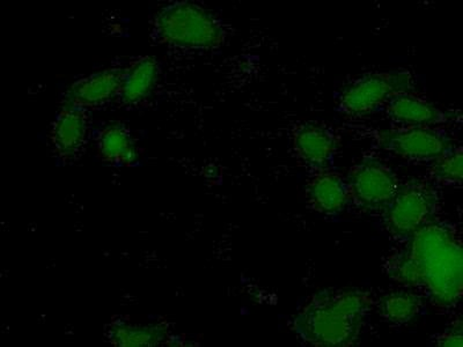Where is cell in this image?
<instances>
[{"instance_id": "obj_15", "label": "cell", "mask_w": 463, "mask_h": 347, "mask_svg": "<svg viewBox=\"0 0 463 347\" xmlns=\"http://www.w3.org/2000/svg\"><path fill=\"white\" fill-rule=\"evenodd\" d=\"M107 333L109 342L115 346H155L171 341L167 326L161 324L113 322Z\"/></svg>"}, {"instance_id": "obj_5", "label": "cell", "mask_w": 463, "mask_h": 347, "mask_svg": "<svg viewBox=\"0 0 463 347\" xmlns=\"http://www.w3.org/2000/svg\"><path fill=\"white\" fill-rule=\"evenodd\" d=\"M411 74L382 71L364 74L347 85L338 97L337 110L349 117H363L383 109L395 94L411 90Z\"/></svg>"}, {"instance_id": "obj_10", "label": "cell", "mask_w": 463, "mask_h": 347, "mask_svg": "<svg viewBox=\"0 0 463 347\" xmlns=\"http://www.w3.org/2000/svg\"><path fill=\"white\" fill-rule=\"evenodd\" d=\"M122 74L123 68H109L80 78L66 90L64 105L90 111L118 100Z\"/></svg>"}, {"instance_id": "obj_7", "label": "cell", "mask_w": 463, "mask_h": 347, "mask_svg": "<svg viewBox=\"0 0 463 347\" xmlns=\"http://www.w3.org/2000/svg\"><path fill=\"white\" fill-rule=\"evenodd\" d=\"M350 204L364 212L383 213L400 188L394 169L378 159L354 164L345 176Z\"/></svg>"}, {"instance_id": "obj_13", "label": "cell", "mask_w": 463, "mask_h": 347, "mask_svg": "<svg viewBox=\"0 0 463 347\" xmlns=\"http://www.w3.org/2000/svg\"><path fill=\"white\" fill-rule=\"evenodd\" d=\"M160 76V63L155 57L135 58L129 64L123 66L118 100L128 107L142 105L158 89Z\"/></svg>"}, {"instance_id": "obj_4", "label": "cell", "mask_w": 463, "mask_h": 347, "mask_svg": "<svg viewBox=\"0 0 463 347\" xmlns=\"http://www.w3.org/2000/svg\"><path fill=\"white\" fill-rule=\"evenodd\" d=\"M440 210L441 198L436 185L412 180L400 184L398 192L383 211V224L399 241L439 218Z\"/></svg>"}, {"instance_id": "obj_16", "label": "cell", "mask_w": 463, "mask_h": 347, "mask_svg": "<svg viewBox=\"0 0 463 347\" xmlns=\"http://www.w3.org/2000/svg\"><path fill=\"white\" fill-rule=\"evenodd\" d=\"M423 305V297L419 293L405 288L383 296L378 307L380 315L388 324L404 325L411 324L420 315Z\"/></svg>"}, {"instance_id": "obj_8", "label": "cell", "mask_w": 463, "mask_h": 347, "mask_svg": "<svg viewBox=\"0 0 463 347\" xmlns=\"http://www.w3.org/2000/svg\"><path fill=\"white\" fill-rule=\"evenodd\" d=\"M340 148V137L325 124H298L291 132V150L298 163L309 172L332 168Z\"/></svg>"}, {"instance_id": "obj_9", "label": "cell", "mask_w": 463, "mask_h": 347, "mask_svg": "<svg viewBox=\"0 0 463 347\" xmlns=\"http://www.w3.org/2000/svg\"><path fill=\"white\" fill-rule=\"evenodd\" d=\"M92 131L89 110L64 105L58 110L52 124L51 145L61 164H68L80 158Z\"/></svg>"}, {"instance_id": "obj_14", "label": "cell", "mask_w": 463, "mask_h": 347, "mask_svg": "<svg viewBox=\"0 0 463 347\" xmlns=\"http://www.w3.org/2000/svg\"><path fill=\"white\" fill-rule=\"evenodd\" d=\"M95 148L101 163L111 167H132L137 164V144L129 127L122 123H110L95 135Z\"/></svg>"}, {"instance_id": "obj_18", "label": "cell", "mask_w": 463, "mask_h": 347, "mask_svg": "<svg viewBox=\"0 0 463 347\" xmlns=\"http://www.w3.org/2000/svg\"><path fill=\"white\" fill-rule=\"evenodd\" d=\"M462 324L461 321L454 322L444 332L438 333L434 338V344L445 347H461L462 344Z\"/></svg>"}, {"instance_id": "obj_3", "label": "cell", "mask_w": 463, "mask_h": 347, "mask_svg": "<svg viewBox=\"0 0 463 347\" xmlns=\"http://www.w3.org/2000/svg\"><path fill=\"white\" fill-rule=\"evenodd\" d=\"M151 36L156 43L174 51L209 52L224 45L227 29L208 8L177 0L156 12Z\"/></svg>"}, {"instance_id": "obj_2", "label": "cell", "mask_w": 463, "mask_h": 347, "mask_svg": "<svg viewBox=\"0 0 463 347\" xmlns=\"http://www.w3.org/2000/svg\"><path fill=\"white\" fill-rule=\"evenodd\" d=\"M373 295L362 288H326L314 293L293 316L298 341L314 347H349L361 340L374 308Z\"/></svg>"}, {"instance_id": "obj_1", "label": "cell", "mask_w": 463, "mask_h": 347, "mask_svg": "<svg viewBox=\"0 0 463 347\" xmlns=\"http://www.w3.org/2000/svg\"><path fill=\"white\" fill-rule=\"evenodd\" d=\"M392 282L411 289L439 311L456 308L463 295L461 230L439 218L399 239L383 260Z\"/></svg>"}, {"instance_id": "obj_12", "label": "cell", "mask_w": 463, "mask_h": 347, "mask_svg": "<svg viewBox=\"0 0 463 347\" xmlns=\"http://www.w3.org/2000/svg\"><path fill=\"white\" fill-rule=\"evenodd\" d=\"M306 200L322 216L340 214L350 204L345 177L332 168L312 172L306 184Z\"/></svg>"}, {"instance_id": "obj_6", "label": "cell", "mask_w": 463, "mask_h": 347, "mask_svg": "<svg viewBox=\"0 0 463 347\" xmlns=\"http://www.w3.org/2000/svg\"><path fill=\"white\" fill-rule=\"evenodd\" d=\"M374 139L382 150L396 158L427 164L456 144L444 127H429L392 126L376 131Z\"/></svg>"}, {"instance_id": "obj_11", "label": "cell", "mask_w": 463, "mask_h": 347, "mask_svg": "<svg viewBox=\"0 0 463 347\" xmlns=\"http://www.w3.org/2000/svg\"><path fill=\"white\" fill-rule=\"evenodd\" d=\"M384 115L392 126L444 127L452 116L420 95L407 90L395 94L383 107Z\"/></svg>"}, {"instance_id": "obj_17", "label": "cell", "mask_w": 463, "mask_h": 347, "mask_svg": "<svg viewBox=\"0 0 463 347\" xmlns=\"http://www.w3.org/2000/svg\"><path fill=\"white\" fill-rule=\"evenodd\" d=\"M429 176L434 185L461 187L463 177V151L454 144L429 164Z\"/></svg>"}]
</instances>
